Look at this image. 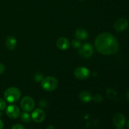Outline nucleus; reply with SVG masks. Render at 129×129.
I'll list each match as a JSON object with an SVG mask.
<instances>
[{
  "label": "nucleus",
  "mask_w": 129,
  "mask_h": 129,
  "mask_svg": "<svg viewBox=\"0 0 129 129\" xmlns=\"http://www.w3.org/2000/svg\"><path fill=\"white\" fill-rule=\"evenodd\" d=\"M94 47L101 54L109 55L118 52L119 43L117 38L112 34L103 32L96 37L94 40Z\"/></svg>",
  "instance_id": "nucleus-1"
},
{
  "label": "nucleus",
  "mask_w": 129,
  "mask_h": 129,
  "mask_svg": "<svg viewBox=\"0 0 129 129\" xmlns=\"http://www.w3.org/2000/svg\"><path fill=\"white\" fill-rule=\"evenodd\" d=\"M5 99L8 103H13L17 102L21 97V91L15 87H11L6 89L4 93Z\"/></svg>",
  "instance_id": "nucleus-2"
},
{
  "label": "nucleus",
  "mask_w": 129,
  "mask_h": 129,
  "mask_svg": "<svg viewBox=\"0 0 129 129\" xmlns=\"http://www.w3.org/2000/svg\"><path fill=\"white\" fill-rule=\"evenodd\" d=\"M41 86L47 91H53L55 90L58 86V81L52 76H47L44 78L41 81Z\"/></svg>",
  "instance_id": "nucleus-3"
},
{
  "label": "nucleus",
  "mask_w": 129,
  "mask_h": 129,
  "mask_svg": "<svg viewBox=\"0 0 129 129\" xmlns=\"http://www.w3.org/2000/svg\"><path fill=\"white\" fill-rule=\"evenodd\" d=\"M21 107L25 112L32 111L35 107V102L34 99L30 96L23 97L21 101Z\"/></svg>",
  "instance_id": "nucleus-4"
},
{
  "label": "nucleus",
  "mask_w": 129,
  "mask_h": 129,
  "mask_svg": "<svg viewBox=\"0 0 129 129\" xmlns=\"http://www.w3.org/2000/svg\"><path fill=\"white\" fill-rule=\"evenodd\" d=\"M78 53L83 57L89 58L93 55V48L90 44L86 43L81 45V46L79 48Z\"/></svg>",
  "instance_id": "nucleus-5"
},
{
  "label": "nucleus",
  "mask_w": 129,
  "mask_h": 129,
  "mask_svg": "<svg viewBox=\"0 0 129 129\" xmlns=\"http://www.w3.org/2000/svg\"><path fill=\"white\" fill-rule=\"evenodd\" d=\"M74 76L77 79H81V80H84L89 78L90 72L89 69L84 67H79L76 68L74 72Z\"/></svg>",
  "instance_id": "nucleus-6"
},
{
  "label": "nucleus",
  "mask_w": 129,
  "mask_h": 129,
  "mask_svg": "<svg viewBox=\"0 0 129 129\" xmlns=\"http://www.w3.org/2000/svg\"><path fill=\"white\" fill-rule=\"evenodd\" d=\"M6 113L10 118L15 119V118H17L20 115V111L17 106L15 105H11L7 107Z\"/></svg>",
  "instance_id": "nucleus-7"
},
{
  "label": "nucleus",
  "mask_w": 129,
  "mask_h": 129,
  "mask_svg": "<svg viewBox=\"0 0 129 129\" xmlns=\"http://www.w3.org/2000/svg\"><path fill=\"white\" fill-rule=\"evenodd\" d=\"M45 118V113L44 111L40 108H37L31 114V118L34 122L37 123H41Z\"/></svg>",
  "instance_id": "nucleus-8"
},
{
  "label": "nucleus",
  "mask_w": 129,
  "mask_h": 129,
  "mask_svg": "<svg viewBox=\"0 0 129 129\" xmlns=\"http://www.w3.org/2000/svg\"><path fill=\"white\" fill-rule=\"evenodd\" d=\"M128 26V20L124 18H121L118 19L114 24V28L115 29L116 31H123L127 28Z\"/></svg>",
  "instance_id": "nucleus-9"
},
{
  "label": "nucleus",
  "mask_w": 129,
  "mask_h": 129,
  "mask_svg": "<svg viewBox=\"0 0 129 129\" xmlns=\"http://www.w3.org/2000/svg\"><path fill=\"white\" fill-rule=\"evenodd\" d=\"M113 122L117 127H123L125 124L126 118L123 114L118 113L113 116Z\"/></svg>",
  "instance_id": "nucleus-10"
},
{
  "label": "nucleus",
  "mask_w": 129,
  "mask_h": 129,
  "mask_svg": "<svg viewBox=\"0 0 129 129\" xmlns=\"http://www.w3.org/2000/svg\"><path fill=\"white\" fill-rule=\"evenodd\" d=\"M57 46L60 50H66L69 49L70 46V42L67 38L60 37L57 41Z\"/></svg>",
  "instance_id": "nucleus-11"
},
{
  "label": "nucleus",
  "mask_w": 129,
  "mask_h": 129,
  "mask_svg": "<svg viewBox=\"0 0 129 129\" xmlns=\"http://www.w3.org/2000/svg\"><path fill=\"white\" fill-rule=\"evenodd\" d=\"M5 45L7 49H8L9 50H13L17 45V41L14 37L9 36L6 39Z\"/></svg>",
  "instance_id": "nucleus-12"
},
{
  "label": "nucleus",
  "mask_w": 129,
  "mask_h": 129,
  "mask_svg": "<svg viewBox=\"0 0 129 129\" xmlns=\"http://www.w3.org/2000/svg\"><path fill=\"white\" fill-rule=\"evenodd\" d=\"M75 36L78 40H84L88 38V32L83 28H78L75 31Z\"/></svg>",
  "instance_id": "nucleus-13"
},
{
  "label": "nucleus",
  "mask_w": 129,
  "mask_h": 129,
  "mask_svg": "<svg viewBox=\"0 0 129 129\" xmlns=\"http://www.w3.org/2000/svg\"><path fill=\"white\" fill-rule=\"evenodd\" d=\"M79 99L84 103H88V102H91L92 100L91 95L90 93L87 91H83L79 93Z\"/></svg>",
  "instance_id": "nucleus-14"
},
{
  "label": "nucleus",
  "mask_w": 129,
  "mask_h": 129,
  "mask_svg": "<svg viewBox=\"0 0 129 129\" xmlns=\"http://www.w3.org/2000/svg\"><path fill=\"white\" fill-rule=\"evenodd\" d=\"M21 120L25 123H29L31 121V117L27 112H23L21 114Z\"/></svg>",
  "instance_id": "nucleus-15"
},
{
  "label": "nucleus",
  "mask_w": 129,
  "mask_h": 129,
  "mask_svg": "<svg viewBox=\"0 0 129 129\" xmlns=\"http://www.w3.org/2000/svg\"><path fill=\"white\" fill-rule=\"evenodd\" d=\"M116 94H117V93H116L115 91L112 88H108L107 90V96L109 99L112 100L115 98L116 96Z\"/></svg>",
  "instance_id": "nucleus-16"
},
{
  "label": "nucleus",
  "mask_w": 129,
  "mask_h": 129,
  "mask_svg": "<svg viewBox=\"0 0 129 129\" xmlns=\"http://www.w3.org/2000/svg\"><path fill=\"white\" fill-rule=\"evenodd\" d=\"M71 45L73 48L74 49H79L81 46V40H78V39H74L72 41Z\"/></svg>",
  "instance_id": "nucleus-17"
},
{
  "label": "nucleus",
  "mask_w": 129,
  "mask_h": 129,
  "mask_svg": "<svg viewBox=\"0 0 129 129\" xmlns=\"http://www.w3.org/2000/svg\"><path fill=\"white\" fill-rule=\"evenodd\" d=\"M93 100H94V102H97V103H101L103 101V98L100 94H97L93 97Z\"/></svg>",
  "instance_id": "nucleus-18"
},
{
  "label": "nucleus",
  "mask_w": 129,
  "mask_h": 129,
  "mask_svg": "<svg viewBox=\"0 0 129 129\" xmlns=\"http://www.w3.org/2000/svg\"><path fill=\"white\" fill-rule=\"evenodd\" d=\"M6 102H5V100H3L2 98H0V111L5 110V108H6Z\"/></svg>",
  "instance_id": "nucleus-19"
},
{
  "label": "nucleus",
  "mask_w": 129,
  "mask_h": 129,
  "mask_svg": "<svg viewBox=\"0 0 129 129\" xmlns=\"http://www.w3.org/2000/svg\"><path fill=\"white\" fill-rule=\"evenodd\" d=\"M34 79L37 82H39L40 80L42 81V79H43V75L41 74H36L34 76Z\"/></svg>",
  "instance_id": "nucleus-20"
},
{
  "label": "nucleus",
  "mask_w": 129,
  "mask_h": 129,
  "mask_svg": "<svg viewBox=\"0 0 129 129\" xmlns=\"http://www.w3.org/2000/svg\"><path fill=\"white\" fill-rule=\"evenodd\" d=\"M11 129H25V128H24V127L21 124L17 123V124H15L14 125H13Z\"/></svg>",
  "instance_id": "nucleus-21"
},
{
  "label": "nucleus",
  "mask_w": 129,
  "mask_h": 129,
  "mask_svg": "<svg viewBox=\"0 0 129 129\" xmlns=\"http://www.w3.org/2000/svg\"><path fill=\"white\" fill-rule=\"evenodd\" d=\"M5 70V66L3 64L0 63V74H3Z\"/></svg>",
  "instance_id": "nucleus-22"
},
{
  "label": "nucleus",
  "mask_w": 129,
  "mask_h": 129,
  "mask_svg": "<svg viewBox=\"0 0 129 129\" xmlns=\"http://www.w3.org/2000/svg\"><path fill=\"white\" fill-rule=\"evenodd\" d=\"M3 127H4L3 122H2V120H0V129L3 128Z\"/></svg>",
  "instance_id": "nucleus-23"
},
{
  "label": "nucleus",
  "mask_w": 129,
  "mask_h": 129,
  "mask_svg": "<svg viewBox=\"0 0 129 129\" xmlns=\"http://www.w3.org/2000/svg\"><path fill=\"white\" fill-rule=\"evenodd\" d=\"M126 98H127V101L129 102V90L127 91V92L126 93Z\"/></svg>",
  "instance_id": "nucleus-24"
},
{
  "label": "nucleus",
  "mask_w": 129,
  "mask_h": 129,
  "mask_svg": "<svg viewBox=\"0 0 129 129\" xmlns=\"http://www.w3.org/2000/svg\"><path fill=\"white\" fill-rule=\"evenodd\" d=\"M47 129H55V128L53 125H49L48 126V127L47 128Z\"/></svg>",
  "instance_id": "nucleus-25"
},
{
  "label": "nucleus",
  "mask_w": 129,
  "mask_h": 129,
  "mask_svg": "<svg viewBox=\"0 0 129 129\" xmlns=\"http://www.w3.org/2000/svg\"><path fill=\"white\" fill-rule=\"evenodd\" d=\"M117 129H123V127H117Z\"/></svg>",
  "instance_id": "nucleus-26"
},
{
  "label": "nucleus",
  "mask_w": 129,
  "mask_h": 129,
  "mask_svg": "<svg viewBox=\"0 0 129 129\" xmlns=\"http://www.w3.org/2000/svg\"><path fill=\"white\" fill-rule=\"evenodd\" d=\"M127 127H128V128L129 129V120H128V122H127Z\"/></svg>",
  "instance_id": "nucleus-27"
},
{
  "label": "nucleus",
  "mask_w": 129,
  "mask_h": 129,
  "mask_svg": "<svg viewBox=\"0 0 129 129\" xmlns=\"http://www.w3.org/2000/svg\"><path fill=\"white\" fill-rule=\"evenodd\" d=\"M1 116H2V113L0 112V117H1Z\"/></svg>",
  "instance_id": "nucleus-28"
}]
</instances>
